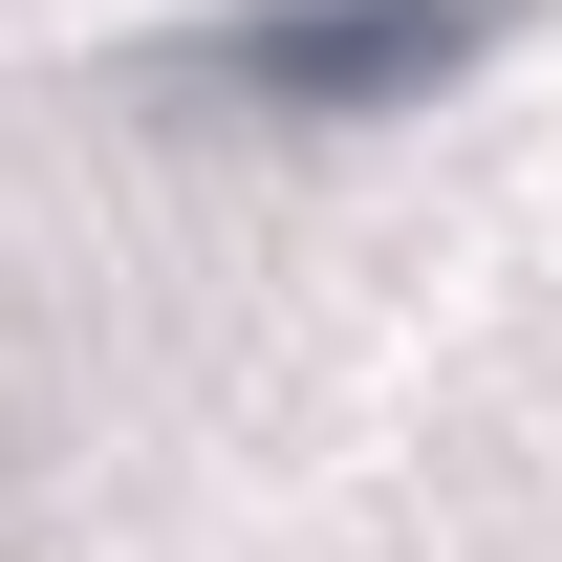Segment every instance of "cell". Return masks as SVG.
I'll return each instance as SVG.
<instances>
[{"label":"cell","instance_id":"1","mask_svg":"<svg viewBox=\"0 0 562 562\" xmlns=\"http://www.w3.org/2000/svg\"><path fill=\"white\" fill-rule=\"evenodd\" d=\"M519 0H238L173 44L195 109H281V131H368V109H432Z\"/></svg>","mask_w":562,"mask_h":562}]
</instances>
